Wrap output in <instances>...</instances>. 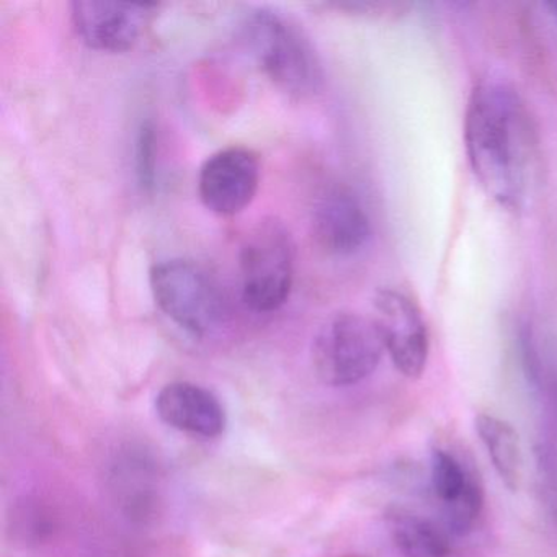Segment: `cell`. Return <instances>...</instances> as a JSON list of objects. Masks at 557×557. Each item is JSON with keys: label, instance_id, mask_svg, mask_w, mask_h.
Returning <instances> with one entry per match:
<instances>
[{"label": "cell", "instance_id": "1", "mask_svg": "<svg viewBox=\"0 0 557 557\" xmlns=\"http://www.w3.org/2000/svg\"><path fill=\"white\" fill-rule=\"evenodd\" d=\"M465 143L482 190L507 210L523 208L536 175L537 135L513 87L495 79L475 84L466 109Z\"/></svg>", "mask_w": 557, "mask_h": 557}, {"label": "cell", "instance_id": "2", "mask_svg": "<svg viewBox=\"0 0 557 557\" xmlns=\"http://www.w3.org/2000/svg\"><path fill=\"white\" fill-rule=\"evenodd\" d=\"M240 37L260 71L286 96L302 100L321 90V58L293 18L273 9H253L240 24Z\"/></svg>", "mask_w": 557, "mask_h": 557}, {"label": "cell", "instance_id": "3", "mask_svg": "<svg viewBox=\"0 0 557 557\" xmlns=\"http://www.w3.org/2000/svg\"><path fill=\"white\" fill-rule=\"evenodd\" d=\"M296 246L282 221H260L244 240L239 253L240 299L249 311H278L292 295Z\"/></svg>", "mask_w": 557, "mask_h": 557}, {"label": "cell", "instance_id": "4", "mask_svg": "<svg viewBox=\"0 0 557 557\" xmlns=\"http://www.w3.org/2000/svg\"><path fill=\"white\" fill-rule=\"evenodd\" d=\"M386 345L376 319L358 312H337L319 329L312 363L322 383L354 386L376 371Z\"/></svg>", "mask_w": 557, "mask_h": 557}, {"label": "cell", "instance_id": "5", "mask_svg": "<svg viewBox=\"0 0 557 557\" xmlns=\"http://www.w3.org/2000/svg\"><path fill=\"white\" fill-rule=\"evenodd\" d=\"M158 308L195 337L216 331L226 314V301L216 280L197 262L162 260L149 273Z\"/></svg>", "mask_w": 557, "mask_h": 557}, {"label": "cell", "instance_id": "6", "mask_svg": "<svg viewBox=\"0 0 557 557\" xmlns=\"http://www.w3.org/2000/svg\"><path fill=\"white\" fill-rule=\"evenodd\" d=\"M70 9L74 30L84 45L102 53H126L145 35L159 5L76 0Z\"/></svg>", "mask_w": 557, "mask_h": 557}, {"label": "cell", "instance_id": "7", "mask_svg": "<svg viewBox=\"0 0 557 557\" xmlns=\"http://www.w3.org/2000/svg\"><path fill=\"white\" fill-rule=\"evenodd\" d=\"M260 185V162L256 152L231 146L211 154L198 174V195L211 213L236 216L243 213Z\"/></svg>", "mask_w": 557, "mask_h": 557}, {"label": "cell", "instance_id": "8", "mask_svg": "<svg viewBox=\"0 0 557 557\" xmlns=\"http://www.w3.org/2000/svg\"><path fill=\"white\" fill-rule=\"evenodd\" d=\"M374 309L396 370L409 380L422 376L429 361L430 341L419 306L403 292L384 288L374 296Z\"/></svg>", "mask_w": 557, "mask_h": 557}, {"label": "cell", "instance_id": "9", "mask_svg": "<svg viewBox=\"0 0 557 557\" xmlns=\"http://www.w3.org/2000/svg\"><path fill=\"white\" fill-rule=\"evenodd\" d=\"M430 481L436 498L445 505L449 531L469 533L484 508V487L478 471L451 449L435 446L430 461Z\"/></svg>", "mask_w": 557, "mask_h": 557}, {"label": "cell", "instance_id": "10", "mask_svg": "<svg viewBox=\"0 0 557 557\" xmlns=\"http://www.w3.org/2000/svg\"><path fill=\"white\" fill-rule=\"evenodd\" d=\"M312 234L324 252L350 257L371 237V223L363 205L345 187L329 188L312 211Z\"/></svg>", "mask_w": 557, "mask_h": 557}, {"label": "cell", "instance_id": "11", "mask_svg": "<svg viewBox=\"0 0 557 557\" xmlns=\"http://www.w3.org/2000/svg\"><path fill=\"white\" fill-rule=\"evenodd\" d=\"M156 412L165 425L200 438H218L227 425L221 400L207 387L188 381L165 384L156 396Z\"/></svg>", "mask_w": 557, "mask_h": 557}, {"label": "cell", "instance_id": "12", "mask_svg": "<svg viewBox=\"0 0 557 557\" xmlns=\"http://www.w3.org/2000/svg\"><path fill=\"white\" fill-rule=\"evenodd\" d=\"M474 426L505 487L511 492L520 491L524 462L517 430L507 420L491 413L475 416Z\"/></svg>", "mask_w": 557, "mask_h": 557}, {"label": "cell", "instance_id": "13", "mask_svg": "<svg viewBox=\"0 0 557 557\" xmlns=\"http://www.w3.org/2000/svg\"><path fill=\"white\" fill-rule=\"evenodd\" d=\"M387 527L394 546L404 557H449L451 554L448 533L416 511L391 508Z\"/></svg>", "mask_w": 557, "mask_h": 557}, {"label": "cell", "instance_id": "14", "mask_svg": "<svg viewBox=\"0 0 557 557\" xmlns=\"http://www.w3.org/2000/svg\"><path fill=\"white\" fill-rule=\"evenodd\" d=\"M156 129L151 122L143 123L136 141V174L143 188H151L156 177Z\"/></svg>", "mask_w": 557, "mask_h": 557}, {"label": "cell", "instance_id": "15", "mask_svg": "<svg viewBox=\"0 0 557 557\" xmlns=\"http://www.w3.org/2000/svg\"><path fill=\"white\" fill-rule=\"evenodd\" d=\"M546 8L549 9L550 14H553L554 18H557V2H549L546 4Z\"/></svg>", "mask_w": 557, "mask_h": 557}, {"label": "cell", "instance_id": "16", "mask_svg": "<svg viewBox=\"0 0 557 557\" xmlns=\"http://www.w3.org/2000/svg\"><path fill=\"white\" fill-rule=\"evenodd\" d=\"M347 557H360V556H347Z\"/></svg>", "mask_w": 557, "mask_h": 557}, {"label": "cell", "instance_id": "17", "mask_svg": "<svg viewBox=\"0 0 557 557\" xmlns=\"http://www.w3.org/2000/svg\"><path fill=\"white\" fill-rule=\"evenodd\" d=\"M110 557V556H109Z\"/></svg>", "mask_w": 557, "mask_h": 557}]
</instances>
